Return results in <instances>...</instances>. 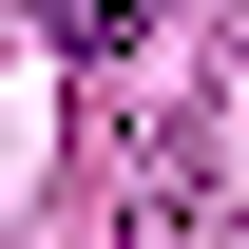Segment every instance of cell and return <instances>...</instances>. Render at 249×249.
<instances>
[{"instance_id":"cell-1","label":"cell","mask_w":249,"mask_h":249,"mask_svg":"<svg viewBox=\"0 0 249 249\" xmlns=\"http://www.w3.org/2000/svg\"><path fill=\"white\" fill-rule=\"evenodd\" d=\"M134 19H154V0H38V38H58V58H115Z\"/></svg>"}]
</instances>
